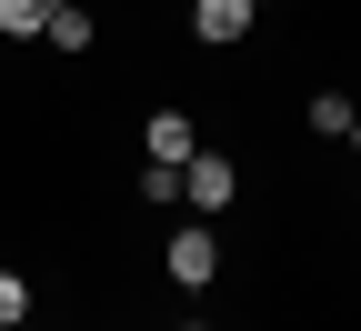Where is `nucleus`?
<instances>
[{"label": "nucleus", "instance_id": "obj_1", "mask_svg": "<svg viewBox=\"0 0 361 331\" xmlns=\"http://www.w3.org/2000/svg\"><path fill=\"white\" fill-rule=\"evenodd\" d=\"M180 191H191L201 211H231V191H241V171L221 161V151H191V161H180Z\"/></svg>", "mask_w": 361, "mask_h": 331}, {"label": "nucleus", "instance_id": "obj_2", "mask_svg": "<svg viewBox=\"0 0 361 331\" xmlns=\"http://www.w3.org/2000/svg\"><path fill=\"white\" fill-rule=\"evenodd\" d=\"M211 271H221V241H211V231H171V281H180V291H201Z\"/></svg>", "mask_w": 361, "mask_h": 331}, {"label": "nucleus", "instance_id": "obj_3", "mask_svg": "<svg viewBox=\"0 0 361 331\" xmlns=\"http://www.w3.org/2000/svg\"><path fill=\"white\" fill-rule=\"evenodd\" d=\"M251 11H261V0H191V30L221 51V40H241V30H251Z\"/></svg>", "mask_w": 361, "mask_h": 331}, {"label": "nucleus", "instance_id": "obj_4", "mask_svg": "<svg viewBox=\"0 0 361 331\" xmlns=\"http://www.w3.org/2000/svg\"><path fill=\"white\" fill-rule=\"evenodd\" d=\"M141 151H151V161H191L201 140H191V121H180V111H151V131H141Z\"/></svg>", "mask_w": 361, "mask_h": 331}, {"label": "nucleus", "instance_id": "obj_5", "mask_svg": "<svg viewBox=\"0 0 361 331\" xmlns=\"http://www.w3.org/2000/svg\"><path fill=\"white\" fill-rule=\"evenodd\" d=\"M40 40H61V51H90V11H80V0H51V11H40Z\"/></svg>", "mask_w": 361, "mask_h": 331}, {"label": "nucleus", "instance_id": "obj_6", "mask_svg": "<svg viewBox=\"0 0 361 331\" xmlns=\"http://www.w3.org/2000/svg\"><path fill=\"white\" fill-rule=\"evenodd\" d=\"M40 11H51V0H0V30H11V40H40Z\"/></svg>", "mask_w": 361, "mask_h": 331}, {"label": "nucleus", "instance_id": "obj_7", "mask_svg": "<svg viewBox=\"0 0 361 331\" xmlns=\"http://www.w3.org/2000/svg\"><path fill=\"white\" fill-rule=\"evenodd\" d=\"M311 131H322V140H341V131H351V101H341V90H322V101H311Z\"/></svg>", "mask_w": 361, "mask_h": 331}, {"label": "nucleus", "instance_id": "obj_8", "mask_svg": "<svg viewBox=\"0 0 361 331\" xmlns=\"http://www.w3.org/2000/svg\"><path fill=\"white\" fill-rule=\"evenodd\" d=\"M180 191V161H141V201H171Z\"/></svg>", "mask_w": 361, "mask_h": 331}, {"label": "nucleus", "instance_id": "obj_9", "mask_svg": "<svg viewBox=\"0 0 361 331\" xmlns=\"http://www.w3.org/2000/svg\"><path fill=\"white\" fill-rule=\"evenodd\" d=\"M20 311H30V281H20V271H0V331H11Z\"/></svg>", "mask_w": 361, "mask_h": 331}, {"label": "nucleus", "instance_id": "obj_10", "mask_svg": "<svg viewBox=\"0 0 361 331\" xmlns=\"http://www.w3.org/2000/svg\"><path fill=\"white\" fill-rule=\"evenodd\" d=\"M341 140H351V151H361V111H351V131H341Z\"/></svg>", "mask_w": 361, "mask_h": 331}]
</instances>
